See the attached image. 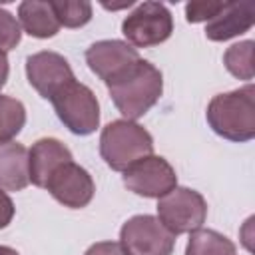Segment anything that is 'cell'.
I'll list each match as a JSON object with an SVG mask.
<instances>
[{
	"label": "cell",
	"instance_id": "6da1fadb",
	"mask_svg": "<svg viewBox=\"0 0 255 255\" xmlns=\"http://www.w3.org/2000/svg\"><path fill=\"white\" fill-rule=\"evenodd\" d=\"M110 98L124 120L145 116L163 94V76L151 62L139 58L124 72L106 82Z\"/></svg>",
	"mask_w": 255,
	"mask_h": 255
},
{
	"label": "cell",
	"instance_id": "7a4b0ae2",
	"mask_svg": "<svg viewBox=\"0 0 255 255\" xmlns=\"http://www.w3.org/2000/svg\"><path fill=\"white\" fill-rule=\"evenodd\" d=\"M209 128L229 141H251L255 137V88H243L217 94L211 98L205 112Z\"/></svg>",
	"mask_w": 255,
	"mask_h": 255
},
{
	"label": "cell",
	"instance_id": "3957f363",
	"mask_svg": "<svg viewBox=\"0 0 255 255\" xmlns=\"http://www.w3.org/2000/svg\"><path fill=\"white\" fill-rule=\"evenodd\" d=\"M151 153V133L131 120H114L100 133V155L114 171H126Z\"/></svg>",
	"mask_w": 255,
	"mask_h": 255
},
{
	"label": "cell",
	"instance_id": "277c9868",
	"mask_svg": "<svg viewBox=\"0 0 255 255\" xmlns=\"http://www.w3.org/2000/svg\"><path fill=\"white\" fill-rule=\"evenodd\" d=\"M58 120L76 135H90L100 126V104L96 94L80 82H70L52 100Z\"/></svg>",
	"mask_w": 255,
	"mask_h": 255
},
{
	"label": "cell",
	"instance_id": "5b68a950",
	"mask_svg": "<svg viewBox=\"0 0 255 255\" xmlns=\"http://www.w3.org/2000/svg\"><path fill=\"white\" fill-rule=\"evenodd\" d=\"M157 219L175 237L201 229L207 219L205 197L189 187H173L157 199Z\"/></svg>",
	"mask_w": 255,
	"mask_h": 255
},
{
	"label": "cell",
	"instance_id": "8992f818",
	"mask_svg": "<svg viewBox=\"0 0 255 255\" xmlns=\"http://www.w3.org/2000/svg\"><path fill=\"white\" fill-rule=\"evenodd\" d=\"M171 32L173 16L161 2H141L122 22V34L135 50L159 46L171 36Z\"/></svg>",
	"mask_w": 255,
	"mask_h": 255
},
{
	"label": "cell",
	"instance_id": "52a82bcc",
	"mask_svg": "<svg viewBox=\"0 0 255 255\" xmlns=\"http://www.w3.org/2000/svg\"><path fill=\"white\" fill-rule=\"evenodd\" d=\"M120 245L128 255H171L175 235L153 215H133L120 229Z\"/></svg>",
	"mask_w": 255,
	"mask_h": 255
},
{
	"label": "cell",
	"instance_id": "ba28073f",
	"mask_svg": "<svg viewBox=\"0 0 255 255\" xmlns=\"http://www.w3.org/2000/svg\"><path fill=\"white\" fill-rule=\"evenodd\" d=\"M124 185L135 195L159 199L177 187V175L165 157L151 153L124 171Z\"/></svg>",
	"mask_w": 255,
	"mask_h": 255
},
{
	"label": "cell",
	"instance_id": "9c48e42d",
	"mask_svg": "<svg viewBox=\"0 0 255 255\" xmlns=\"http://www.w3.org/2000/svg\"><path fill=\"white\" fill-rule=\"evenodd\" d=\"M44 189H48V193L64 207L82 209L94 199L96 183L88 173V169H84L72 159L58 165L52 171Z\"/></svg>",
	"mask_w": 255,
	"mask_h": 255
},
{
	"label": "cell",
	"instance_id": "30bf717a",
	"mask_svg": "<svg viewBox=\"0 0 255 255\" xmlns=\"http://www.w3.org/2000/svg\"><path fill=\"white\" fill-rule=\"evenodd\" d=\"M26 78L46 100H52L64 86L76 80L68 60L58 52H36L26 58Z\"/></svg>",
	"mask_w": 255,
	"mask_h": 255
},
{
	"label": "cell",
	"instance_id": "8fae6325",
	"mask_svg": "<svg viewBox=\"0 0 255 255\" xmlns=\"http://www.w3.org/2000/svg\"><path fill=\"white\" fill-rule=\"evenodd\" d=\"M137 60V50L124 40H100L86 50V62L90 70L104 82L112 80Z\"/></svg>",
	"mask_w": 255,
	"mask_h": 255
},
{
	"label": "cell",
	"instance_id": "7c38bea8",
	"mask_svg": "<svg viewBox=\"0 0 255 255\" xmlns=\"http://www.w3.org/2000/svg\"><path fill=\"white\" fill-rule=\"evenodd\" d=\"M253 22H255V4L251 0L225 2L223 8L207 22L205 36L211 42H225L251 30Z\"/></svg>",
	"mask_w": 255,
	"mask_h": 255
},
{
	"label": "cell",
	"instance_id": "4fadbf2b",
	"mask_svg": "<svg viewBox=\"0 0 255 255\" xmlns=\"http://www.w3.org/2000/svg\"><path fill=\"white\" fill-rule=\"evenodd\" d=\"M72 159V151L60 139L42 137L28 149V177L36 187H44L52 171Z\"/></svg>",
	"mask_w": 255,
	"mask_h": 255
},
{
	"label": "cell",
	"instance_id": "5bb4252c",
	"mask_svg": "<svg viewBox=\"0 0 255 255\" xmlns=\"http://www.w3.org/2000/svg\"><path fill=\"white\" fill-rule=\"evenodd\" d=\"M28 183V149L18 141L0 143V189L20 191Z\"/></svg>",
	"mask_w": 255,
	"mask_h": 255
},
{
	"label": "cell",
	"instance_id": "9a60e30c",
	"mask_svg": "<svg viewBox=\"0 0 255 255\" xmlns=\"http://www.w3.org/2000/svg\"><path fill=\"white\" fill-rule=\"evenodd\" d=\"M18 20L26 34L32 38H54L60 30V22L52 8V2L26 0L18 6Z\"/></svg>",
	"mask_w": 255,
	"mask_h": 255
},
{
	"label": "cell",
	"instance_id": "2e32d148",
	"mask_svg": "<svg viewBox=\"0 0 255 255\" xmlns=\"http://www.w3.org/2000/svg\"><path fill=\"white\" fill-rule=\"evenodd\" d=\"M185 255H237L235 243L215 229H195L189 233Z\"/></svg>",
	"mask_w": 255,
	"mask_h": 255
},
{
	"label": "cell",
	"instance_id": "e0dca14e",
	"mask_svg": "<svg viewBox=\"0 0 255 255\" xmlns=\"http://www.w3.org/2000/svg\"><path fill=\"white\" fill-rule=\"evenodd\" d=\"M26 124V108L20 100L0 94V143L12 141Z\"/></svg>",
	"mask_w": 255,
	"mask_h": 255
},
{
	"label": "cell",
	"instance_id": "ac0fdd59",
	"mask_svg": "<svg viewBox=\"0 0 255 255\" xmlns=\"http://www.w3.org/2000/svg\"><path fill=\"white\" fill-rule=\"evenodd\" d=\"M253 40H243L239 44H233L225 50L223 54V64L229 74H233L239 80H253L255 70H253Z\"/></svg>",
	"mask_w": 255,
	"mask_h": 255
},
{
	"label": "cell",
	"instance_id": "d6986e66",
	"mask_svg": "<svg viewBox=\"0 0 255 255\" xmlns=\"http://www.w3.org/2000/svg\"><path fill=\"white\" fill-rule=\"evenodd\" d=\"M60 26L82 28L92 20V4L86 0H50Z\"/></svg>",
	"mask_w": 255,
	"mask_h": 255
},
{
	"label": "cell",
	"instance_id": "ffe728a7",
	"mask_svg": "<svg viewBox=\"0 0 255 255\" xmlns=\"http://www.w3.org/2000/svg\"><path fill=\"white\" fill-rule=\"evenodd\" d=\"M22 40V28L16 16H12L8 10L0 8V52L6 54L14 50Z\"/></svg>",
	"mask_w": 255,
	"mask_h": 255
},
{
	"label": "cell",
	"instance_id": "44dd1931",
	"mask_svg": "<svg viewBox=\"0 0 255 255\" xmlns=\"http://www.w3.org/2000/svg\"><path fill=\"white\" fill-rule=\"evenodd\" d=\"M225 2H213V0H203V2H189L185 4V18L189 24H199V22H209Z\"/></svg>",
	"mask_w": 255,
	"mask_h": 255
},
{
	"label": "cell",
	"instance_id": "7402d4cb",
	"mask_svg": "<svg viewBox=\"0 0 255 255\" xmlns=\"http://www.w3.org/2000/svg\"><path fill=\"white\" fill-rule=\"evenodd\" d=\"M84 255H128V253L116 241H98V243L90 245Z\"/></svg>",
	"mask_w": 255,
	"mask_h": 255
},
{
	"label": "cell",
	"instance_id": "603a6c76",
	"mask_svg": "<svg viewBox=\"0 0 255 255\" xmlns=\"http://www.w3.org/2000/svg\"><path fill=\"white\" fill-rule=\"evenodd\" d=\"M14 213H16V207H14V201L10 199V195L6 191L0 189V229L8 227L14 219Z\"/></svg>",
	"mask_w": 255,
	"mask_h": 255
},
{
	"label": "cell",
	"instance_id": "cb8c5ba5",
	"mask_svg": "<svg viewBox=\"0 0 255 255\" xmlns=\"http://www.w3.org/2000/svg\"><path fill=\"white\" fill-rule=\"evenodd\" d=\"M8 74H10V66H8V58L6 54L0 52V90L6 86V80H8Z\"/></svg>",
	"mask_w": 255,
	"mask_h": 255
},
{
	"label": "cell",
	"instance_id": "d4e9b609",
	"mask_svg": "<svg viewBox=\"0 0 255 255\" xmlns=\"http://www.w3.org/2000/svg\"><path fill=\"white\" fill-rule=\"evenodd\" d=\"M0 255H20V253L8 245H0Z\"/></svg>",
	"mask_w": 255,
	"mask_h": 255
}]
</instances>
